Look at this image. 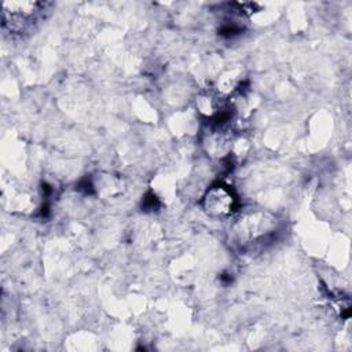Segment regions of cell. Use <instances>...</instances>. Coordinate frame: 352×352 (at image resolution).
<instances>
[{"mask_svg": "<svg viewBox=\"0 0 352 352\" xmlns=\"http://www.w3.org/2000/svg\"><path fill=\"white\" fill-rule=\"evenodd\" d=\"M235 208V197L226 186H213L204 197V209L212 217L228 216Z\"/></svg>", "mask_w": 352, "mask_h": 352, "instance_id": "cell-1", "label": "cell"}]
</instances>
